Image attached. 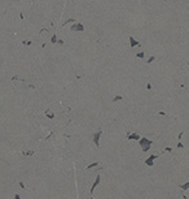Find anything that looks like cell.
<instances>
[{
  "label": "cell",
  "mask_w": 189,
  "mask_h": 199,
  "mask_svg": "<svg viewBox=\"0 0 189 199\" xmlns=\"http://www.w3.org/2000/svg\"><path fill=\"white\" fill-rule=\"evenodd\" d=\"M73 30H83V27L79 25V26H74V27H73Z\"/></svg>",
  "instance_id": "cell-1"
}]
</instances>
